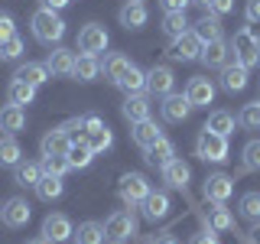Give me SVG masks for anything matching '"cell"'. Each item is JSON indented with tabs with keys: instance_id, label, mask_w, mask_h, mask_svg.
Here are the masks:
<instances>
[{
	"instance_id": "obj_50",
	"label": "cell",
	"mask_w": 260,
	"mask_h": 244,
	"mask_svg": "<svg viewBox=\"0 0 260 244\" xmlns=\"http://www.w3.org/2000/svg\"><path fill=\"white\" fill-rule=\"evenodd\" d=\"M244 16H247V23H260V0H247Z\"/></svg>"
},
{
	"instance_id": "obj_2",
	"label": "cell",
	"mask_w": 260,
	"mask_h": 244,
	"mask_svg": "<svg viewBox=\"0 0 260 244\" xmlns=\"http://www.w3.org/2000/svg\"><path fill=\"white\" fill-rule=\"evenodd\" d=\"M228 46H231V59L241 62L244 69L260 65V39L254 36V29H250V26H238Z\"/></svg>"
},
{
	"instance_id": "obj_24",
	"label": "cell",
	"mask_w": 260,
	"mask_h": 244,
	"mask_svg": "<svg viewBox=\"0 0 260 244\" xmlns=\"http://www.w3.org/2000/svg\"><path fill=\"white\" fill-rule=\"evenodd\" d=\"M130 137H134V143L140 146V150H146V146H153V143L162 137V127H159L153 117H146V120H137V124H134Z\"/></svg>"
},
{
	"instance_id": "obj_1",
	"label": "cell",
	"mask_w": 260,
	"mask_h": 244,
	"mask_svg": "<svg viewBox=\"0 0 260 244\" xmlns=\"http://www.w3.org/2000/svg\"><path fill=\"white\" fill-rule=\"evenodd\" d=\"M29 29H32V39L43 46H59L62 36H65V20L55 10H46V7H39L36 13H32L29 20Z\"/></svg>"
},
{
	"instance_id": "obj_45",
	"label": "cell",
	"mask_w": 260,
	"mask_h": 244,
	"mask_svg": "<svg viewBox=\"0 0 260 244\" xmlns=\"http://www.w3.org/2000/svg\"><path fill=\"white\" fill-rule=\"evenodd\" d=\"M16 33V20L7 10H0V43H4V39H10Z\"/></svg>"
},
{
	"instance_id": "obj_19",
	"label": "cell",
	"mask_w": 260,
	"mask_h": 244,
	"mask_svg": "<svg viewBox=\"0 0 260 244\" xmlns=\"http://www.w3.org/2000/svg\"><path fill=\"white\" fill-rule=\"evenodd\" d=\"M117 20H120V26H124V29H143L146 20H150V10H146L143 0H127V4L120 7Z\"/></svg>"
},
{
	"instance_id": "obj_18",
	"label": "cell",
	"mask_w": 260,
	"mask_h": 244,
	"mask_svg": "<svg viewBox=\"0 0 260 244\" xmlns=\"http://www.w3.org/2000/svg\"><path fill=\"white\" fill-rule=\"evenodd\" d=\"M199 62L205 65V69H224V65L231 62V46H228L224 39H211V43L202 46Z\"/></svg>"
},
{
	"instance_id": "obj_47",
	"label": "cell",
	"mask_w": 260,
	"mask_h": 244,
	"mask_svg": "<svg viewBox=\"0 0 260 244\" xmlns=\"http://www.w3.org/2000/svg\"><path fill=\"white\" fill-rule=\"evenodd\" d=\"M234 10V0H211L208 4V10L205 13H215V16H224V13H231Z\"/></svg>"
},
{
	"instance_id": "obj_8",
	"label": "cell",
	"mask_w": 260,
	"mask_h": 244,
	"mask_svg": "<svg viewBox=\"0 0 260 244\" xmlns=\"http://www.w3.org/2000/svg\"><path fill=\"white\" fill-rule=\"evenodd\" d=\"M173 88H176V75H173L169 65H153L146 72V95L166 98V95H173Z\"/></svg>"
},
{
	"instance_id": "obj_51",
	"label": "cell",
	"mask_w": 260,
	"mask_h": 244,
	"mask_svg": "<svg viewBox=\"0 0 260 244\" xmlns=\"http://www.w3.org/2000/svg\"><path fill=\"white\" fill-rule=\"evenodd\" d=\"M146 244H179L176 241V234H169V231H159V234H153Z\"/></svg>"
},
{
	"instance_id": "obj_37",
	"label": "cell",
	"mask_w": 260,
	"mask_h": 244,
	"mask_svg": "<svg viewBox=\"0 0 260 244\" xmlns=\"http://www.w3.org/2000/svg\"><path fill=\"white\" fill-rule=\"evenodd\" d=\"M72 241H75V244H104V225H98V222H81L78 231L72 234Z\"/></svg>"
},
{
	"instance_id": "obj_25",
	"label": "cell",
	"mask_w": 260,
	"mask_h": 244,
	"mask_svg": "<svg viewBox=\"0 0 260 244\" xmlns=\"http://www.w3.org/2000/svg\"><path fill=\"white\" fill-rule=\"evenodd\" d=\"M13 78L16 81H26V85H32V88H39V85H46L52 75H49L46 62H23L20 69L13 72Z\"/></svg>"
},
{
	"instance_id": "obj_39",
	"label": "cell",
	"mask_w": 260,
	"mask_h": 244,
	"mask_svg": "<svg viewBox=\"0 0 260 244\" xmlns=\"http://www.w3.org/2000/svg\"><path fill=\"white\" fill-rule=\"evenodd\" d=\"M7 101H10V104H20V108H23V104H32V101H36V88H32V85H26V81H10V88H7Z\"/></svg>"
},
{
	"instance_id": "obj_40",
	"label": "cell",
	"mask_w": 260,
	"mask_h": 244,
	"mask_svg": "<svg viewBox=\"0 0 260 244\" xmlns=\"http://www.w3.org/2000/svg\"><path fill=\"white\" fill-rule=\"evenodd\" d=\"M257 169H260V137L247 140L241 150V173H257Z\"/></svg>"
},
{
	"instance_id": "obj_41",
	"label": "cell",
	"mask_w": 260,
	"mask_h": 244,
	"mask_svg": "<svg viewBox=\"0 0 260 244\" xmlns=\"http://www.w3.org/2000/svg\"><path fill=\"white\" fill-rule=\"evenodd\" d=\"M238 211L247 222H260V192H244L238 202Z\"/></svg>"
},
{
	"instance_id": "obj_21",
	"label": "cell",
	"mask_w": 260,
	"mask_h": 244,
	"mask_svg": "<svg viewBox=\"0 0 260 244\" xmlns=\"http://www.w3.org/2000/svg\"><path fill=\"white\" fill-rule=\"evenodd\" d=\"M247 72H250V69H244L241 62H228L224 69H221V78H218V85H221L228 95L244 92V88H247Z\"/></svg>"
},
{
	"instance_id": "obj_53",
	"label": "cell",
	"mask_w": 260,
	"mask_h": 244,
	"mask_svg": "<svg viewBox=\"0 0 260 244\" xmlns=\"http://www.w3.org/2000/svg\"><path fill=\"white\" fill-rule=\"evenodd\" d=\"M247 238L254 241V244H260V222H254V228H250V231H247Z\"/></svg>"
},
{
	"instance_id": "obj_15",
	"label": "cell",
	"mask_w": 260,
	"mask_h": 244,
	"mask_svg": "<svg viewBox=\"0 0 260 244\" xmlns=\"http://www.w3.org/2000/svg\"><path fill=\"white\" fill-rule=\"evenodd\" d=\"M29 215H32L29 202H26V199H20V195L7 199V202H4V208H0V222H4L7 228H23V225L29 222Z\"/></svg>"
},
{
	"instance_id": "obj_20",
	"label": "cell",
	"mask_w": 260,
	"mask_h": 244,
	"mask_svg": "<svg viewBox=\"0 0 260 244\" xmlns=\"http://www.w3.org/2000/svg\"><path fill=\"white\" fill-rule=\"evenodd\" d=\"M143 215L150 218V222H162V218L169 215V208H173V202H169V192L162 189H150V195L143 199Z\"/></svg>"
},
{
	"instance_id": "obj_5",
	"label": "cell",
	"mask_w": 260,
	"mask_h": 244,
	"mask_svg": "<svg viewBox=\"0 0 260 244\" xmlns=\"http://www.w3.org/2000/svg\"><path fill=\"white\" fill-rule=\"evenodd\" d=\"M117 195H120V202H124L127 208H140L143 199L150 195V179H146L143 173H127V176H120Z\"/></svg>"
},
{
	"instance_id": "obj_58",
	"label": "cell",
	"mask_w": 260,
	"mask_h": 244,
	"mask_svg": "<svg viewBox=\"0 0 260 244\" xmlns=\"http://www.w3.org/2000/svg\"><path fill=\"white\" fill-rule=\"evenodd\" d=\"M257 104H260V101H257Z\"/></svg>"
},
{
	"instance_id": "obj_16",
	"label": "cell",
	"mask_w": 260,
	"mask_h": 244,
	"mask_svg": "<svg viewBox=\"0 0 260 244\" xmlns=\"http://www.w3.org/2000/svg\"><path fill=\"white\" fill-rule=\"evenodd\" d=\"M72 143H75V140H72V134L59 124V127L46 130V137H43V143H39V150H43V157H65Z\"/></svg>"
},
{
	"instance_id": "obj_31",
	"label": "cell",
	"mask_w": 260,
	"mask_h": 244,
	"mask_svg": "<svg viewBox=\"0 0 260 244\" xmlns=\"http://www.w3.org/2000/svg\"><path fill=\"white\" fill-rule=\"evenodd\" d=\"M205 127L215 130V134H221V137H231L234 127H238V117H234L231 111H211L208 120H205Z\"/></svg>"
},
{
	"instance_id": "obj_4",
	"label": "cell",
	"mask_w": 260,
	"mask_h": 244,
	"mask_svg": "<svg viewBox=\"0 0 260 244\" xmlns=\"http://www.w3.org/2000/svg\"><path fill=\"white\" fill-rule=\"evenodd\" d=\"M137 234V218H134V208H117L108 215L104 222V238L111 244H124Z\"/></svg>"
},
{
	"instance_id": "obj_28",
	"label": "cell",
	"mask_w": 260,
	"mask_h": 244,
	"mask_svg": "<svg viewBox=\"0 0 260 244\" xmlns=\"http://www.w3.org/2000/svg\"><path fill=\"white\" fill-rule=\"evenodd\" d=\"M146 163H150V166H166V163L169 160H173L176 157V146H173V140H166V137H159V140L156 143H153V146H146Z\"/></svg>"
},
{
	"instance_id": "obj_35",
	"label": "cell",
	"mask_w": 260,
	"mask_h": 244,
	"mask_svg": "<svg viewBox=\"0 0 260 244\" xmlns=\"http://www.w3.org/2000/svg\"><path fill=\"white\" fill-rule=\"evenodd\" d=\"M130 65V59L124 52H108L104 55V65H101V72H104V78L111 81V85H117V78L124 75V69Z\"/></svg>"
},
{
	"instance_id": "obj_26",
	"label": "cell",
	"mask_w": 260,
	"mask_h": 244,
	"mask_svg": "<svg viewBox=\"0 0 260 244\" xmlns=\"http://www.w3.org/2000/svg\"><path fill=\"white\" fill-rule=\"evenodd\" d=\"M23 127H26V111H23L20 104H4V108H0V130L16 137Z\"/></svg>"
},
{
	"instance_id": "obj_49",
	"label": "cell",
	"mask_w": 260,
	"mask_h": 244,
	"mask_svg": "<svg viewBox=\"0 0 260 244\" xmlns=\"http://www.w3.org/2000/svg\"><path fill=\"white\" fill-rule=\"evenodd\" d=\"M189 244H218V238H215V231H211V228H202L199 234H192Z\"/></svg>"
},
{
	"instance_id": "obj_42",
	"label": "cell",
	"mask_w": 260,
	"mask_h": 244,
	"mask_svg": "<svg viewBox=\"0 0 260 244\" xmlns=\"http://www.w3.org/2000/svg\"><path fill=\"white\" fill-rule=\"evenodd\" d=\"M23 49H26V46H23L20 33H13L10 39H4V43H0V59H4V62H16L23 55Z\"/></svg>"
},
{
	"instance_id": "obj_7",
	"label": "cell",
	"mask_w": 260,
	"mask_h": 244,
	"mask_svg": "<svg viewBox=\"0 0 260 244\" xmlns=\"http://www.w3.org/2000/svg\"><path fill=\"white\" fill-rule=\"evenodd\" d=\"M108 43H111V36L101 23H88V26H81V33H78V49L85 55H101L104 49H108Z\"/></svg>"
},
{
	"instance_id": "obj_34",
	"label": "cell",
	"mask_w": 260,
	"mask_h": 244,
	"mask_svg": "<svg viewBox=\"0 0 260 244\" xmlns=\"http://www.w3.org/2000/svg\"><path fill=\"white\" fill-rule=\"evenodd\" d=\"M62 192H65V182H62V176H46L36 182V195L43 202H55V199H62Z\"/></svg>"
},
{
	"instance_id": "obj_9",
	"label": "cell",
	"mask_w": 260,
	"mask_h": 244,
	"mask_svg": "<svg viewBox=\"0 0 260 244\" xmlns=\"http://www.w3.org/2000/svg\"><path fill=\"white\" fill-rule=\"evenodd\" d=\"M231 192H234V176H228V173H211V176H205V182H202L205 202H228Z\"/></svg>"
},
{
	"instance_id": "obj_32",
	"label": "cell",
	"mask_w": 260,
	"mask_h": 244,
	"mask_svg": "<svg viewBox=\"0 0 260 244\" xmlns=\"http://www.w3.org/2000/svg\"><path fill=\"white\" fill-rule=\"evenodd\" d=\"M98 75H101V62H98V55H85V52H81L78 59H75V72H72V78L94 81Z\"/></svg>"
},
{
	"instance_id": "obj_22",
	"label": "cell",
	"mask_w": 260,
	"mask_h": 244,
	"mask_svg": "<svg viewBox=\"0 0 260 244\" xmlns=\"http://www.w3.org/2000/svg\"><path fill=\"white\" fill-rule=\"evenodd\" d=\"M120 114L130 120V124H137V120H146L150 117V95L140 92V95H127L124 104H120Z\"/></svg>"
},
{
	"instance_id": "obj_48",
	"label": "cell",
	"mask_w": 260,
	"mask_h": 244,
	"mask_svg": "<svg viewBox=\"0 0 260 244\" xmlns=\"http://www.w3.org/2000/svg\"><path fill=\"white\" fill-rule=\"evenodd\" d=\"M189 4H192V0H159V7L166 13H185V10H189Z\"/></svg>"
},
{
	"instance_id": "obj_38",
	"label": "cell",
	"mask_w": 260,
	"mask_h": 244,
	"mask_svg": "<svg viewBox=\"0 0 260 244\" xmlns=\"http://www.w3.org/2000/svg\"><path fill=\"white\" fill-rule=\"evenodd\" d=\"M85 143L94 150V157L98 153H108L111 146H114V130L104 124V127H98V130H91V134H85Z\"/></svg>"
},
{
	"instance_id": "obj_29",
	"label": "cell",
	"mask_w": 260,
	"mask_h": 244,
	"mask_svg": "<svg viewBox=\"0 0 260 244\" xmlns=\"http://www.w3.org/2000/svg\"><path fill=\"white\" fill-rule=\"evenodd\" d=\"M192 33L202 39V43H211V39H221V16H215V13H205V16H199V23L192 26Z\"/></svg>"
},
{
	"instance_id": "obj_30",
	"label": "cell",
	"mask_w": 260,
	"mask_h": 244,
	"mask_svg": "<svg viewBox=\"0 0 260 244\" xmlns=\"http://www.w3.org/2000/svg\"><path fill=\"white\" fill-rule=\"evenodd\" d=\"M65 160H69L72 169H88V166H91V160H94V150L85 140H75V143L69 146V153H65Z\"/></svg>"
},
{
	"instance_id": "obj_55",
	"label": "cell",
	"mask_w": 260,
	"mask_h": 244,
	"mask_svg": "<svg viewBox=\"0 0 260 244\" xmlns=\"http://www.w3.org/2000/svg\"><path fill=\"white\" fill-rule=\"evenodd\" d=\"M192 4H199V7H205V10H208V4H211V0H192Z\"/></svg>"
},
{
	"instance_id": "obj_11",
	"label": "cell",
	"mask_w": 260,
	"mask_h": 244,
	"mask_svg": "<svg viewBox=\"0 0 260 244\" xmlns=\"http://www.w3.org/2000/svg\"><path fill=\"white\" fill-rule=\"evenodd\" d=\"M159 176H162V182H166V189L185 192V189H189V179H192V169H189V163H185V160L173 157L166 166L159 169Z\"/></svg>"
},
{
	"instance_id": "obj_57",
	"label": "cell",
	"mask_w": 260,
	"mask_h": 244,
	"mask_svg": "<svg viewBox=\"0 0 260 244\" xmlns=\"http://www.w3.org/2000/svg\"><path fill=\"white\" fill-rule=\"evenodd\" d=\"M0 208H4V205H0Z\"/></svg>"
},
{
	"instance_id": "obj_44",
	"label": "cell",
	"mask_w": 260,
	"mask_h": 244,
	"mask_svg": "<svg viewBox=\"0 0 260 244\" xmlns=\"http://www.w3.org/2000/svg\"><path fill=\"white\" fill-rule=\"evenodd\" d=\"M39 163H43V173H46V176H65V173L72 169L65 157H43Z\"/></svg>"
},
{
	"instance_id": "obj_23",
	"label": "cell",
	"mask_w": 260,
	"mask_h": 244,
	"mask_svg": "<svg viewBox=\"0 0 260 244\" xmlns=\"http://www.w3.org/2000/svg\"><path fill=\"white\" fill-rule=\"evenodd\" d=\"M43 179V163H32V160H20L13 166V182L23 186V189H36V182Z\"/></svg>"
},
{
	"instance_id": "obj_6",
	"label": "cell",
	"mask_w": 260,
	"mask_h": 244,
	"mask_svg": "<svg viewBox=\"0 0 260 244\" xmlns=\"http://www.w3.org/2000/svg\"><path fill=\"white\" fill-rule=\"evenodd\" d=\"M202 39L195 36V33H182L179 39H169V46H166V52H169V59H176V62H195L202 55Z\"/></svg>"
},
{
	"instance_id": "obj_27",
	"label": "cell",
	"mask_w": 260,
	"mask_h": 244,
	"mask_svg": "<svg viewBox=\"0 0 260 244\" xmlns=\"http://www.w3.org/2000/svg\"><path fill=\"white\" fill-rule=\"evenodd\" d=\"M117 88H120V92H127V95H140V92H146V72L140 69V65L130 62L127 69H124V75L117 78Z\"/></svg>"
},
{
	"instance_id": "obj_12",
	"label": "cell",
	"mask_w": 260,
	"mask_h": 244,
	"mask_svg": "<svg viewBox=\"0 0 260 244\" xmlns=\"http://www.w3.org/2000/svg\"><path fill=\"white\" fill-rule=\"evenodd\" d=\"M185 98H189L192 108H208V104L215 101V81H211L208 75L189 78V85H185Z\"/></svg>"
},
{
	"instance_id": "obj_10",
	"label": "cell",
	"mask_w": 260,
	"mask_h": 244,
	"mask_svg": "<svg viewBox=\"0 0 260 244\" xmlns=\"http://www.w3.org/2000/svg\"><path fill=\"white\" fill-rule=\"evenodd\" d=\"M72 234H75V228H72L69 215H62V211H52V215L43 218V238H46L49 244H62V241H69Z\"/></svg>"
},
{
	"instance_id": "obj_13",
	"label": "cell",
	"mask_w": 260,
	"mask_h": 244,
	"mask_svg": "<svg viewBox=\"0 0 260 244\" xmlns=\"http://www.w3.org/2000/svg\"><path fill=\"white\" fill-rule=\"evenodd\" d=\"M75 59H78V55L72 52V49L55 46L52 52L46 55V69H49V75H55V78H72V72H75Z\"/></svg>"
},
{
	"instance_id": "obj_59",
	"label": "cell",
	"mask_w": 260,
	"mask_h": 244,
	"mask_svg": "<svg viewBox=\"0 0 260 244\" xmlns=\"http://www.w3.org/2000/svg\"><path fill=\"white\" fill-rule=\"evenodd\" d=\"M257 39H260V36H257Z\"/></svg>"
},
{
	"instance_id": "obj_3",
	"label": "cell",
	"mask_w": 260,
	"mask_h": 244,
	"mask_svg": "<svg viewBox=\"0 0 260 244\" xmlns=\"http://www.w3.org/2000/svg\"><path fill=\"white\" fill-rule=\"evenodd\" d=\"M195 157L199 160H205V163H228L231 160V150H228V137L221 134H215V130H208V127H202V134L195 137Z\"/></svg>"
},
{
	"instance_id": "obj_54",
	"label": "cell",
	"mask_w": 260,
	"mask_h": 244,
	"mask_svg": "<svg viewBox=\"0 0 260 244\" xmlns=\"http://www.w3.org/2000/svg\"><path fill=\"white\" fill-rule=\"evenodd\" d=\"M231 231H238V228H231ZM238 234H241V231H238ZM241 241H244V244H254V241L247 238V234H241Z\"/></svg>"
},
{
	"instance_id": "obj_43",
	"label": "cell",
	"mask_w": 260,
	"mask_h": 244,
	"mask_svg": "<svg viewBox=\"0 0 260 244\" xmlns=\"http://www.w3.org/2000/svg\"><path fill=\"white\" fill-rule=\"evenodd\" d=\"M238 124H241L244 130H260V104H257V101H250V104H244V108H241Z\"/></svg>"
},
{
	"instance_id": "obj_36",
	"label": "cell",
	"mask_w": 260,
	"mask_h": 244,
	"mask_svg": "<svg viewBox=\"0 0 260 244\" xmlns=\"http://www.w3.org/2000/svg\"><path fill=\"white\" fill-rule=\"evenodd\" d=\"M159 29L166 39H179L182 33H189V20H185V13H162Z\"/></svg>"
},
{
	"instance_id": "obj_14",
	"label": "cell",
	"mask_w": 260,
	"mask_h": 244,
	"mask_svg": "<svg viewBox=\"0 0 260 244\" xmlns=\"http://www.w3.org/2000/svg\"><path fill=\"white\" fill-rule=\"evenodd\" d=\"M195 108L189 104V98L185 95H166L162 98V104H159V114H162V120H166V124H182L185 117H189Z\"/></svg>"
},
{
	"instance_id": "obj_33",
	"label": "cell",
	"mask_w": 260,
	"mask_h": 244,
	"mask_svg": "<svg viewBox=\"0 0 260 244\" xmlns=\"http://www.w3.org/2000/svg\"><path fill=\"white\" fill-rule=\"evenodd\" d=\"M23 160V146L20 140H16L13 134H7V137H0V166H16V163Z\"/></svg>"
},
{
	"instance_id": "obj_46",
	"label": "cell",
	"mask_w": 260,
	"mask_h": 244,
	"mask_svg": "<svg viewBox=\"0 0 260 244\" xmlns=\"http://www.w3.org/2000/svg\"><path fill=\"white\" fill-rule=\"evenodd\" d=\"M78 124H81V134H91V130L104 127V120L98 117V114H81V117H78Z\"/></svg>"
},
{
	"instance_id": "obj_52",
	"label": "cell",
	"mask_w": 260,
	"mask_h": 244,
	"mask_svg": "<svg viewBox=\"0 0 260 244\" xmlns=\"http://www.w3.org/2000/svg\"><path fill=\"white\" fill-rule=\"evenodd\" d=\"M39 7H46V10H65V7H69V0H39Z\"/></svg>"
},
{
	"instance_id": "obj_56",
	"label": "cell",
	"mask_w": 260,
	"mask_h": 244,
	"mask_svg": "<svg viewBox=\"0 0 260 244\" xmlns=\"http://www.w3.org/2000/svg\"><path fill=\"white\" fill-rule=\"evenodd\" d=\"M26 244H49L46 238H32V241H26Z\"/></svg>"
},
{
	"instance_id": "obj_17",
	"label": "cell",
	"mask_w": 260,
	"mask_h": 244,
	"mask_svg": "<svg viewBox=\"0 0 260 244\" xmlns=\"http://www.w3.org/2000/svg\"><path fill=\"white\" fill-rule=\"evenodd\" d=\"M195 215H199L202 222H205V228H211V231H231L234 228V215L224 208V202H211L208 211L195 208Z\"/></svg>"
}]
</instances>
